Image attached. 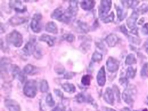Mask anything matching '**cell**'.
<instances>
[{"label":"cell","instance_id":"6da1fadb","mask_svg":"<svg viewBox=\"0 0 148 111\" xmlns=\"http://www.w3.org/2000/svg\"><path fill=\"white\" fill-rule=\"evenodd\" d=\"M6 41L15 47H21L23 44V36L18 31L13 30L6 37Z\"/></svg>","mask_w":148,"mask_h":111},{"label":"cell","instance_id":"7a4b0ae2","mask_svg":"<svg viewBox=\"0 0 148 111\" xmlns=\"http://www.w3.org/2000/svg\"><path fill=\"white\" fill-rule=\"evenodd\" d=\"M136 87L133 85H129L126 88L125 90H124V92H123L122 98H123L125 103H127V105H130V106H132L134 103V96L136 95Z\"/></svg>","mask_w":148,"mask_h":111},{"label":"cell","instance_id":"3957f363","mask_svg":"<svg viewBox=\"0 0 148 111\" xmlns=\"http://www.w3.org/2000/svg\"><path fill=\"white\" fill-rule=\"evenodd\" d=\"M23 92L26 96L33 98L37 93V83L35 80H29L25 83Z\"/></svg>","mask_w":148,"mask_h":111},{"label":"cell","instance_id":"277c9868","mask_svg":"<svg viewBox=\"0 0 148 111\" xmlns=\"http://www.w3.org/2000/svg\"><path fill=\"white\" fill-rule=\"evenodd\" d=\"M41 19L42 15L39 13H36L34 15L30 24V27L34 33H40L41 32Z\"/></svg>","mask_w":148,"mask_h":111},{"label":"cell","instance_id":"5b68a950","mask_svg":"<svg viewBox=\"0 0 148 111\" xmlns=\"http://www.w3.org/2000/svg\"><path fill=\"white\" fill-rule=\"evenodd\" d=\"M112 1L110 0H102L99 7V16L102 20L107 16L108 13L110 10Z\"/></svg>","mask_w":148,"mask_h":111},{"label":"cell","instance_id":"8992f818","mask_svg":"<svg viewBox=\"0 0 148 111\" xmlns=\"http://www.w3.org/2000/svg\"><path fill=\"white\" fill-rule=\"evenodd\" d=\"M106 66L107 69L110 73H115L118 70L120 66V62L116 58L109 57L106 61Z\"/></svg>","mask_w":148,"mask_h":111},{"label":"cell","instance_id":"52a82bcc","mask_svg":"<svg viewBox=\"0 0 148 111\" xmlns=\"http://www.w3.org/2000/svg\"><path fill=\"white\" fill-rule=\"evenodd\" d=\"M36 39H32L26 44L24 49H22V51L24 52V54L27 56H31L36 50Z\"/></svg>","mask_w":148,"mask_h":111},{"label":"cell","instance_id":"ba28073f","mask_svg":"<svg viewBox=\"0 0 148 111\" xmlns=\"http://www.w3.org/2000/svg\"><path fill=\"white\" fill-rule=\"evenodd\" d=\"M12 75L13 78H17L21 83L25 82L26 79H27V77H26L24 71H21L20 70L19 67L16 66V65H14L13 66V69H12Z\"/></svg>","mask_w":148,"mask_h":111},{"label":"cell","instance_id":"9c48e42d","mask_svg":"<svg viewBox=\"0 0 148 111\" xmlns=\"http://www.w3.org/2000/svg\"><path fill=\"white\" fill-rule=\"evenodd\" d=\"M9 7L14 9L16 13H24L27 12V7L22 6L21 1H9Z\"/></svg>","mask_w":148,"mask_h":111},{"label":"cell","instance_id":"30bf717a","mask_svg":"<svg viewBox=\"0 0 148 111\" xmlns=\"http://www.w3.org/2000/svg\"><path fill=\"white\" fill-rule=\"evenodd\" d=\"M4 105L9 111H21V107L18 102L12 99H6Z\"/></svg>","mask_w":148,"mask_h":111},{"label":"cell","instance_id":"8fae6325","mask_svg":"<svg viewBox=\"0 0 148 111\" xmlns=\"http://www.w3.org/2000/svg\"><path fill=\"white\" fill-rule=\"evenodd\" d=\"M103 99L108 104L113 106L115 103V96H114L113 90L110 88H107L103 94Z\"/></svg>","mask_w":148,"mask_h":111},{"label":"cell","instance_id":"7c38bea8","mask_svg":"<svg viewBox=\"0 0 148 111\" xmlns=\"http://www.w3.org/2000/svg\"><path fill=\"white\" fill-rule=\"evenodd\" d=\"M138 12H136V11H134L132 13V14L130 15V16L127 19V26L131 30L136 28L135 25H136V22L138 18Z\"/></svg>","mask_w":148,"mask_h":111},{"label":"cell","instance_id":"4fadbf2b","mask_svg":"<svg viewBox=\"0 0 148 111\" xmlns=\"http://www.w3.org/2000/svg\"><path fill=\"white\" fill-rule=\"evenodd\" d=\"M97 83L100 86L103 87L106 83V74L104 66H102L97 74Z\"/></svg>","mask_w":148,"mask_h":111},{"label":"cell","instance_id":"5bb4252c","mask_svg":"<svg viewBox=\"0 0 148 111\" xmlns=\"http://www.w3.org/2000/svg\"><path fill=\"white\" fill-rule=\"evenodd\" d=\"M28 20L27 17H23V16H14L12 18H9V23L13 27H16V26L21 25V24H24L27 22Z\"/></svg>","mask_w":148,"mask_h":111},{"label":"cell","instance_id":"9a60e30c","mask_svg":"<svg viewBox=\"0 0 148 111\" xmlns=\"http://www.w3.org/2000/svg\"><path fill=\"white\" fill-rule=\"evenodd\" d=\"M119 41V38L115 34H110L106 38V42L109 47H114Z\"/></svg>","mask_w":148,"mask_h":111},{"label":"cell","instance_id":"2e32d148","mask_svg":"<svg viewBox=\"0 0 148 111\" xmlns=\"http://www.w3.org/2000/svg\"><path fill=\"white\" fill-rule=\"evenodd\" d=\"M64 12H65L64 9L61 8V7L57 8L53 12H52L51 15V17L62 22L63 17H64Z\"/></svg>","mask_w":148,"mask_h":111},{"label":"cell","instance_id":"e0dca14e","mask_svg":"<svg viewBox=\"0 0 148 111\" xmlns=\"http://www.w3.org/2000/svg\"><path fill=\"white\" fill-rule=\"evenodd\" d=\"M39 41H43V42H46L50 47L54 46L55 44V38L54 37L50 36V35L48 34H42L41 36L39 37Z\"/></svg>","mask_w":148,"mask_h":111},{"label":"cell","instance_id":"ac0fdd59","mask_svg":"<svg viewBox=\"0 0 148 111\" xmlns=\"http://www.w3.org/2000/svg\"><path fill=\"white\" fill-rule=\"evenodd\" d=\"M75 101L78 103H92L93 102V100L90 95H85L83 93H78V95L75 96Z\"/></svg>","mask_w":148,"mask_h":111},{"label":"cell","instance_id":"d6986e66","mask_svg":"<svg viewBox=\"0 0 148 111\" xmlns=\"http://www.w3.org/2000/svg\"><path fill=\"white\" fill-rule=\"evenodd\" d=\"M81 7L86 11L91 10L95 5V1L93 0H84L80 3Z\"/></svg>","mask_w":148,"mask_h":111},{"label":"cell","instance_id":"ffe728a7","mask_svg":"<svg viewBox=\"0 0 148 111\" xmlns=\"http://www.w3.org/2000/svg\"><path fill=\"white\" fill-rule=\"evenodd\" d=\"M45 29L47 32L53 34H56L58 32V27H57L56 24L55 22H53V21H49V22H48L46 24Z\"/></svg>","mask_w":148,"mask_h":111},{"label":"cell","instance_id":"44dd1931","mask_svg":"<svg viewBox=\"0 0 148 111\" xmlns=\"http://www.w3.org/2000/svg\"><path fill=\"white\" fill-rule=\"evenodd\" d=\"M76 27L77 29L79 30V32H81V33L86 34L90 31V27H88V25L82 21H76Z\"/></svg>","mask_w":148,"mask_h":111},{"label":"cell","instance_id":"7402d4cb","mask_svg":"<svg viewBox=\"0 0 148 111\" xmlns=\"http://www.w3.org/2000/svg\"><path fill=\"white\" fill-rule=\"evenodd\" d=\"M23 71L27 75H34L38 72V69L32 64H27L23 69Z\"/></svg>","mask_w":148,"mask_h":111},{"label":"cell","instance_id":"603a6c76","mask_svg":"<svg viewBox=\"0 0 148 111\" xmlns=\"http://www.w3.org/2000/svg\"><path fill=\"white\" fill-rule=\"evenodd\" d=\"M62 88L64 89L65 92H69V93H73L75 91V86L72 83H66L62 85Z\"/></svg>","mask_w":148,"mask_h":111},{"label":"cell","instance_id":"cb8c5ba5","mask_svg":"<svg viewBox=\"0 0 148 111\" xmlns=\"http://www.w3.org/2000/svg\"><path fill=\"white\" fill-rule=\"evenodd\" d=\"M115 9L117 11V14H118V18L120 21H122L127 16V12H125L123 9H122L120 7L115 5Z\"/></svg>","mask_w":148,"mask_h":111},{"label":"cell","instance_id":"d4e9b609","mask_svg":"<svg viewBox=\"0 0 148 111\" xmlns=\"http://www.w3.org/2000/svg\"><path fill=\"white\" fill-rule=\"evenodd\" d=\"M124 7L127 8H135L138 5L140 1H121Z\"/></svg>","mask_w":148,"mask_h":111},{"label":"cell","instance_id":"484cf974","mask_svg":"<svg viewBox=\"0 0 148 111\" xmlns=\"http://www.w3.org/2000/svg\"><path fill=\"white\" fill-rule=\"evenodd\" d=\"M137 63L136 58L133 53H130L127 56L125 59V64L126 65H132L135 64Z\"/></svg>","mask_w":148,"mask_h":111},{"label":"cell","instance_id":"4316f807","mask_svg":"<svg viewBox=\"0 0 148 111\" xmlns=\"http://www.w3.org/2000/svg\"><path fill=\"white\" fill-rule=\"evenodd\" d=\"M49 86L47 81H46V80H42V81L40 82V91L43 92V93H44V92L49 91Z\"/></svg>","mask_w":148,"mask_h":111},{"label":"cell","instance_id":"83f0119b","mask_svg":"<svg viewBox=\"0 0 148 111\" xmlns=\"http://www.w3.org/2000/svg\"><path fill=\"white\" fill-rule=\"evenodd\" d=\"M136 69L130 66V67H129L128 69H127V71H126V77H127V78H135V75H136Z\"/></svg>","mask_w":148,"mask_h":111},{"label":"cell","instance_id":"f1b7e54d","mask_svg":"<svg viewBox=\"0 0 148 111\" xmlns=\"http://www.w3.org/2000/svg\"><path fill=\"white\" fill-rule=\"evenodd\" d=\"M91 75H84L81 78V83L85 86H90V81H91Z\"/></svg>","mask_w":148,"mask_h":111},{"label":"cell","instance_id":"f546056e","mask_svg":"<svg viewBox=\"0 0 148 111\" xmlns=\"http://www.w3.org/2000/svg\"><path fill=\"white\" fill-rule=\"evenodd\" d=\"M103 59V55L101 53L95 51L92 55V62H100Z\"/></svg>","mask_w":148,"mask_h":111},{"label":"cell","instance_id":"4dcf8cb0","mask_svg":"<svg viewBox=\"0 0 148 111\" xmlns=\"http://www.w3.org/2000/svg\"><path fill=\"white\" fill-rule=\"evenodd\" d=\"M140 75L143 78H148V63H146L143 65L141 72H140Z\"/></svg>","mask_w":148,"mask_h":111},{"label":"cell","instance_id":"1f68e13d","mask_svg":"<svg viewBox=\"0 0 148 111\" xmlns=\"http://www.w3.org/2000/svg\"><path fill=\"white\" fill-rule=\"evenodd\" d=\"M46 103L49 106V107H53L55 105V101L53 100V96L51 93H49L46 98Z\"/></svg>","mask_w":148,"mask_h":111},{"label":"cell","instance_id":"d6a6232c","mask_svg":"<svg viewBox=\"0 0 148 111\" xmlns=\"http://www.w3.org/2000/svg\"><path fill=\"white\" fill-rule=\"evenodd\" d=\"M63 38L66 41H67L68 42L72 43L75 41V37L73 34H64V36H63Z\"/></svg>","mask_w":148,"mask_h":111},{"label":"cell","instance_id":"836d02e7","mask_svg":"<svg viewBox=\"0 0 148 111\" xmlns=\"http://www.w3.org/2000/svg\"><path fill=\"white\" fill-rule=\"evenodd\" d=\"M54 70H55L56 73L59 74V75H61V74H63L64 73L65 68L61 64H58L55 66Z\"/></svg>","mask_w":148,"mask_h":111},{"label":"cell","instance_id":"e575fe53","mask_svg":"<svg viewBox=\"0 0 148 111\" xmlns=\"http://www.w3.org/2000/svg\"><path fill=\"white\" fill-rule=\"evenodd\" d=\"M114 18H115L114 13L113 12H111L110 14H109L108 16H106V17L103 20V21L105 23V24H108V23H110L112 22V21H113Z\"/></svg>","mask_w":148,"mask_h":111},{"label":"cell","instance_id":"d590c367","mask_svg":"<svg viewBox=\"0 0 148 111\" xmlns=\"http://www.w3.org/2000/svg\"><path fill=\"white\" fill-rule=\"evenodd\" d=\"M113 92L114 94H115V95L116 96L117 99H118V101L120 102V90L119 88H118V87H117V86H115V85H114L113 86Z\"/></svg>","mask_w":148,"mask_h":111},{"label":"cell","instance_id":"8d00e7d4","mask_svg":"<svg viewBox=\"0 0 148 111\" xmlns=\"http://www.w3.org/2000/svg\"><path fill=\"white\" fill-rule=\"evenodd\" d=\"M119 82L123 87L127 88L128 86V79H127V77H123V78H120Z\"/></svg>","mask_w":148,"mask_h":111},{"label":"cell","instance_id":"74e56055","mask_svg":"<svg viewBox=\"0 0 148 111\" xmlns=\"http://www.w3.org/2000/svg\"><path fill=\"white\" fill-rule=\"evenodd\" d=\"M128 38H129L130 41H131V42L133 43V44H137V45H139V44H140V38H137V37L129 36Z\"/></svg>","mask_w":148,"mask_h":111},{"label":"cell","instance_id":"f35d334b","mask_svg":"<svg viewBox=\"0 0 148 111\" xmlns=\"http://www.w3.org/2000/svg\"><path fill=\"white\" fill-rule=\"evenodd\" d=\"M75 73H73V72H69V73H67L66 74H65L64 75V78L65 79H71V78H73L74 76H75Z\"/></svg>","mask_w":148,"mask_h":111},{"label":"cell","instance_id":"ab89813d","mask_svg":"<svg viewBox=\"0 0 148 111\" xmlns=\"http://www.w3.org/2000/svg\"><path fill=\"white\" fill-rule=\"evenodd\" d=\"M142 33L144 35H148V23H146L142 28Z\"/></svg>","mask_w":148,"mask_h":111},{"label":"cell","instance_id":"60d3db41","mask_svg":"<svg viewBox=\"0 0 148 111\" xmlns=\"http://www.w3.org/2000/svg\"><path fill=\"white\" fill-rule=\"evenodd\" d=\"M51 111H66L65 110V107L63 105H58V106L54 108Z\"/></svg>","mask_w":148,"mask_h":111},{"label":"cell","instance_id":"b9f144b4","mask_svg":"<svg viewBox=\"0 0 148 111\" xmlns=\"http://www.w3.org/2000/svg\"><path fill=\"white\" fill-rule=\"evenodd\" d=\"M120 31H121L122 32H123V34H124L125 35H126L127 36H129V34H128V32H127V29H126L125 26V25H122L121 27H120Z\"/></svg>","mask_w":148,"mask_h":111},{"label":"cell","instance_id":"7bdbcfd3","mask_svg":"<svg viewBox=\"0 0 148 111\" xmlns=\"http://www.w3.org/2000/svg\"><path fill=\"white\" fill-rule=\"evenodd\" d=\"M54 92H55L56 95L58 97H59V98H64V93H63L61 90H58V89H55Z\"/></svg>","mask_w":148,"mask_h":111},{"label":"cell","instance_id":"ee69618b","mask_svg":"<svg viewBox=\"0 0 148 111\" xmlns=\"http://www.w3.org/2000/svg\"><path fill=\"white\" fill-rule=\"evenodd\" d=\"M4 24H3V23H1V34L4 33V32H6V30H7V28H4Z\"/></svg>","mask_w":148,"mask_h":111},{"label":"cell","instance_id":"f6af8a7d","mask_svg":"<svg viewBox=\"0 0 148 111\" xmlns=\"http://www.w3.org/2000/svg\"><path fill=\"white\" fill-rule=\"evenodd\" d=\"M144 47H145V49L146 51L148 52V39L146 41V42L145 43Z\"/></svg>","mask_w":148,"mask_h":111},{"label":"cell","instance_id":"bcb514c9","mask_svg":"<svg viewBox=\"0 0 148 111\" xmlns=\"http://www.w3.org/2000/svg\"><path fill=\"white\" fill-rule=\"evenodd\" d=\"M121 111H131L130 109L129 108H123L121 109Z\"/></svg>","mask_w":148,"mask_h":111},{"label":"cell","instance_id":"7dc6e473","mask_svg":"<svg viewBox=\"0 0 148 111\" xmlns=\"http://www.w3.org/2000/svg\"><path fill=\"white\" fill-rule=\"evenodd\" d=\"M106 111H116V110H114V109H112V108H106Z\"/></svg>","mask_w":148,"mask_h":111},{"label":"cell","instance_id":"c3c4849f","mask_svg":"<svg viewBox=\"0 0 148 111\" xmlns=\"http://www.w3.org/2000/svg\"><path fill=\"white\" fill-rule=\"evenodd\" d=\"M143 111H148V110H147V109H144V110H143Z\"/></svg>","mask_w":148,"mask_h":111},{"label":"cell","instance_id":"681fc988","mask_svg":"<svg viewBox=\"0 0 148 111\" xmlns=\"http://www.w3.org/2000/svg\"><path fill=\"white\" fill-rule=\"evenodd\" d=\"M69 111H72V110H71V109H69Z\"/></svg>","mask_w":148,"mask_h":111},{"label":"cell","instance_id":"f907efd6","mask_svg":"<svg viewBox=\"0 0 148 111\" xmlns=\"http://www.w3.org/2000/svg\"><path fill=\"white\" fill-rule=\"evenodd\" d=\"M147 11H148V6H147Z\"/></svg>","mask_w":148,"mask_h":111},{"label":"cell","instance_id":"816d5d0a","mask_svg":"<svg viewBox=\"0 0 148 111\" xmlns=\"http://www.w3.org/2000/svg\"><path fill=\"white\" fill-rule=\"evenodd\" d=\"M147 99H148V98H147Z\"/></svg>","mask_w":148,"mask_h":111}]
</instances>
